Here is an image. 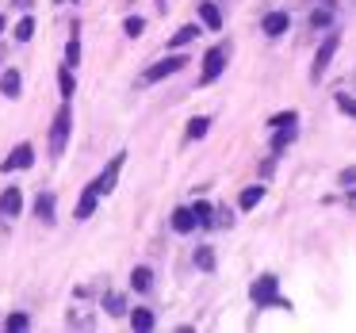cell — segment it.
<instances>
[{
  "label": "cell",
  "mask_w": 356,
  "mask_h": 333,
  "mask_svg": "<svg viewBox=\"0 0 356 333\" xmlns=\"http://www.w3.org/2000/svg\"><path fill=\"white\" fill-rule=\"evenodd\" d=\"M70 134H73V108H70V100H65L62 108H58V115H54V127H50V154L54 157L65 154Z\"/></svg>",
  "instance_id": "obj_1"
},
{
  "label": "cell",
  "mask_w": 356,
  "mask_h": 333,
  "mask_svg": "<svg viewBox=\"0 0 356 333\" xmlns=\"http://www.w3.org/2000/svg\"><path fill=\"white\" fill-rule=\"evenodd\" d=\"M249 295H253L257 307H280V310H291V302H287L284 295H280V287H276V276H261V279H253Z\"/></svg>",
  "instance_id": "obj_2"
},
{
  "label": "cell",
  "mask_w": 356,
  "mask_h": 333,
  "mask_svg": "<svg viewBox=\"0 0 356 333\" xmlns=\"http://www.w3.org/2000/svg\"><path fill=\"white\" fill-rule=\"evenodd\" d=\"M337 47H341V39H337V35H325V39H322V47L314 50L310 81H322V77H325V70H330V62H333V54H337Z\"/></svg>",
  "instance_id": "obj_3"
},
{
  "label": "cell",
  "mask_w": 356,
  "mask_h": 333,
  "mask_svg": "<svg viewBox=\"0 0 356 333\" xmlns=\"http://www.w3.org/2000/svg\"><path fill=\"white\" fill-rule=\"evenodd\" d=\"M184 65H188L184 54H169V58H161L157 65H149V70L142 73V81H146V85H154V81H165V77H172V73H180Z\"/></svg>",
  "instance_id": "obj_4"
},
{
  "label": "cell",
  "mask_w": 356,
  "mask_h": 333,
  "mask_svg": "<svg viewBox=\"0 0 356 333\" xmlns=\"http://www.w3.org/2000/svg\"><path fill=\"white\" fill-rule=\"evenodd\" d=\"M226 70V47H211L207 54H203V73H200V85H211V81H218Z\"/></svg>",
  "instance_id": "obj_5"
},
{
  "label": "cell",
  "mask_w": 356,
  "mask_h": 333,
  "mask_svg": "<svg viewBox=\"0 0 356 333\" xmlns=\"http://www.w3.org/2000/svg\"><path fill=\"white\" fill-rule=\"evenodd\" d=\"M123 161H127V154H115V157H111L108 165H104V172H100V177L92 180V188H96V192H100V195L115 192V180H119V169H123Z\"/></svg>",
  "instance_id": "obj_6"
},
{
  "label": "cell",
  "mask_w": 356,
  "mask_h": 333,
  "mask_svg": "<svg viewBox=\"0 0 356 333\" xmlns=\"http://www.w3.org/2000/svg\"><path fill=\"white\" fill-rule=\"evenodd\" d=\"M35 165V146L31 142H19L8 157H4V172H16V169H31Z\"/></svg>",
  "instance_id": "obj_7"
},
{
  "label": "cell",
  "mask_w": 356,
  "mask_h": 333,
  "mask_svg": "<svg viewBox=\"0 0 356 333\" xmlns=\"http://www.w3.org/2000/svg\"><path fill=\"white\" fill-rule=\"evenodd\" d=\"M19 211H24V195H19V188H4V192H0V215L4 218H16Z\"/></svg>",
  "instance_id": "obj_8"
},
{
  "label": "cell",
  "mask_w": 356,
  "mask_h": 333,
  "mask_svg": "<svg viewBox=\"0 0 356 333\" xmlns=\"http://www.w3.org/2000/svg\"><path fill=\"white\" fill-rule=\"evenodd\" d=\"M287 24H291V19H287V12H268V16L261 19V31L268 35V39H280V35L287 31Z\"/></svg>",
  "instance_id": "obj_9"
},
{
  "label": "cell",
  "mask_w": 356,
  "mask_h": 333,
  "mask_svg": "<svg viewBox=\"0 0 356 333\" xmlns=\"http://www.w3.org/2000/svg\"><path fill=\"white\" fill-rule=\"evenodd\" d=\"M35 218H39L42 226H54V192H39V200H35Z\"/></svg>",
  "instance_id": "obj_10"
},
{
  "label": "cell",
  "mask_w": 356,
  "mask_h": 333,
  "mask_svg": "<svg viewBox=\"0 0 356 333\" xmlns=\"http://www.w3.org/2000/svg\"><path fill=\"white\" fill-rule=\"evenodd\" d=\"M96 203H100V192H96V188L88 184V188H85V195L77 200V207H73V218H92Z\"/></svg>",
  "instance_id": "obj_11"
},
{
  "label": "cell",
  "mask_w": 356,
  "mask_h": 333,
  "mask_svg": "<svg viewBox=\"0 0 356 333\" xmlns=\"http://www.w3.org/2000/svg\"><path fill=\"white\" fill-rule=\"evenodd\" d=\"M19 88H24V77H19V70H4V73H0V92L8 96V100H16Z\"/></svg>",
  "instance_id": "obj_12"
},
{
  "label": "cell",
  "mask_w": 356,
  "mask_h": 333,
  "mask_svg": "<svg viewBox=\"0 0 356 333\" xmlns=\"http://www.w3.org/2000/svg\"><path fill=\"white\" fill-rule=\"evenodd\" d=\"M195 226H200V222H195V211L192 207H177V211H172V230H177V234H188V230H195Z\"/></svg>",
  "instance_id": "obj_13"
},
{
  "label": "cell",
  "mask_w": 356,
  "mask_h": 333,
  "mask_svg": "<svg viewBox=\"0 0 356 333\" xmlns=\"http://www.w3.org/2000/svg\"><path fill=\"white\" fill-rule=\"evenodd\" d=\"M200 19H203V27H211V31H218V27H222V12H218V4H211V0H203V4H200Z\"/></svg>",
  "instance_id": "obj_14"
},
{
  "label": "cell",
  "mask_w": 356,
  "mask_h": 333,
  "mask_svg": "<svg viewBox=\"0 0 356 333\" xmlns=\"http://www.w3.org/2000/svg\"><path fill=\"white\" fill-rule=\"evenodd\" d=\"M131 325H134L138 333H149V330H154V310H149V307L131 310Z\"/></svg>",
  "instance_id": "obj_15"
},
{
  "label": "cell",
  "mask_w": 356,
  "mask_h": 333,
  "mask_svg": "<svg viewBox=\"0 0 356 333\" xmlns=\"http://www.w3.org/2000/svg\"><path fill=\"white\" fill-rule=\"evenodd\" d=\"M295 142V123H284V127H276V134H272V149H287Z\"/></svg>",
  "instance_id": "obj_16"
},
{
  "label": "cell",
  "mask_w": 356,
  "mask_h": 333,
  "mask_svg": "<svg viewBox=\"0 0 356 333\" xmlns=\"http://www.w3.org/2000/svg\"><path fill=\"white\" fill-rule=\"evenodd\" d=\"M131 287L134 291H149V287H154V272H149L146 264H138V268L131 272Z\"/></svg>",
  "instance_id": "obj_17"
},
{
  "label": "cell",
  "mask_w": 356,
  "mask_h": 333,
  "mask_svg": "<svg viewBox=\"0 0 356 333\" xmlns=\"http://www.w3.org/2000/svg\"><path fill=\"white\" fill-rule=\"evenodd\" d=\"M58 88H62L65 100H70V96L77 92V81H73V70H70V65H62V70H58Z\"/></svg>",
  "instance_id": "obj_18"
},
{
  "label": "cell",
  "mask_w": 356,
  "mask_h": 333,
  "mask_svg": "<svg viewBox=\"0 0 356 333\" xmlns=\"http://www.w3.org/2000/svg\"><path fill=\"white\" fill-rule=\"evenodd\" d=\"M261 200H264V188H261V184H253V188H245V192H241V200H238V203H241V211H253Z\"/></svg>",
  "instance_id": "obj_19"
},
{
  "label": "cell",
  "mask_w": 356,
  "mask_h": 333,
  "mask_svg": "<svg viewBox=\"0 0 356 333\" xmlns=\"http://www.w3.org/2000/svg\"><path fill=\"white\" fill-rule=\"evenodd\" d=\"M195 35H200V27H195V24L180 27V31L172 35V50H180V47H188V42H195Z\"/></svg>",
  "instance_id": "obj_20"
},
{
  "label": "cell",
  "mask_w": 356,
  "mask_h": 333,
  "mask_svg": "<svg viewBox=\"0 0 356 333\" xmlns=\"http://www.w3.org/2000/svg\"><path fill=\"white\" fill-rule=\"evenodd\" d=\"M142 31H146V19H142V16H127L123 19V35H127V39H138Z\"/></svg>",
  "instance_id": "obj_21"
},
{
  "label": "cell",
  "mask_w": 356,
  "mask_h": 333,
  "mask_svg": "<svg viewBox=\"0 0 356 333\" xmlns=\"http://www.w3.org/2000/svg\"><path fill=\"white\" fill-rule=\"evenodd\" d=\"M195 268H203V272L215 268V253H211V245H200V249H195Z\"/></svg>",
  "instance_id": "obj_22"
},
{
  "label": "cell",
  "mask_w": 356,
  "mask_h": 333,
  "mask_svg": "<svg viewBox=\"0 0 356 333\" xmlns=\"http://www.w3.org/2000/svg\"><path fill=\"white\" fill-rule=\"evenodd\" d=\"M31 35H35V19L24 16V19L16 24V42H31Z\"/></svg>",
  "instance_id": "obj_23"
},
{
  "label": "cell",
  "mask_w": 356,
  "mask_h": 333,
  "mask_svg": "<svg viewBox=\"0 0 356 333\" xmlns=\"http://www.w3.org/2000/svg\"><path fill=\"white\" fill-rule=\"evenodd\" d=\"M207 127H211L207 115H195L192 123H188V138H203V134H207Z\"/></svg>",
  "instance_id": "obj_24"
},
{
  "label": "cell",
  "mask_w": 356,
  "mask_h": 333,
  "mask_svg": "<svg viewBox=\"0 0 356 333\" xmlns=\"http://www.w3.org/2000/svg\"><path fill=\"white\" fill-rule=\"evenodd\" d=\"M333 104H337V111H341V115L356 119V96H345V92H341V96H337V100H333Z\"/></svg>",
  "instance_id": "obj_25"
},
{
  "label": "cell",
  "mask_w": 356,
  "mask_h": 333,
  "mask_svg": "<svg viewBox=\"0 0 356 333\" xmlns=\"http://www.w3.org/2000/svg\"><path fill=\"white\" fill-rule=\"evenodd\" d=\"M195 222H200V226H211V222H215V218H211V215H215V207H211V203H195Z\"/></svg>",
  "instance_id": "obj_26"
},
{
  "label": "cell",
  "mask_w": 356,
  "mask_h": 333,
  "mask_svg": "<svg viewBox=\"0 0 356 333\" xmlns=\"http://www.w3.org/2000/svg\"><path fill=\"white\" fill-rule=\"evenodd\" d=\"M81 62V39H77V35H73V39H70V47H65V65H70V70H73V65H77Z\"/></svg>",
  "instance_id": "obj_27"
},
{
  "label": "cell",
  "mask_w": 356,
  "mask_h": 333,
  "mask_svg": "<svg viewBox=\"0 0 356 333\" xmlns=\"http://www.w3.org/2000/svg\"><path fill=\"white\" fill-rule=\"evenodd\" d=\"M4 325H8L12 333H24L27 325H31V318H27V314H8V322H4Z\"/></svg>",
  "instance_id": "obj_28"
},
{
  "label": "cell",
  "mask_w": 356,
  "mask_h": 333,
  "mask_svg": "<svg viewBox=\"0 0 356 333\" xmlns=\"http://www.w3.org/2000/svg\"><path fill=\"white\" fill-rule=\"evenodd\" d=\"M108 314H115V318H123V314H127V302L119 299V295H111V299H108Z\"/></svg>",
  "instance_id": "obj_29"
},
{
  "label": "cell",
  "mask_w": 356,
  "mask_h": 333,
  "mask_svg": "<svg viewBox=\"0 0 356 333\" xmlns=\"http://www.w3.org/2000/svg\"><path fill=\"white\" fill-rule=\"evenodd\" d=\"M284 123H299V115H295V111H284V115L272 119V127H284Z\"/></svg>",
  "instance_id": "obj_30"
},
{
  "label": "cell",
  "mask_w": 356,
  "mask_h": 333,
  "mask_svg": "<svg viewBox=\"0 0 356 333\" xmlns=\"http://www.w3.org/2000/svg\"><path fill=\"white\" fill-rule=\"evenodd\" d=\"M353 184H356V165H353V169L341 172V188H353Z\"/></svg>",
  "instance_id": "obj_31"
},
{
  "label": "cell",
  "mask_w": 356,
  "mask_h": 333,
  "mask_svg": "<svg viewBox=\"0 0 356 333\" xmlns=\"http://www.w3.org/2000/svg\"><path fill=\"white\" fill-rule=\"evenodd\" d=\"M330 24V16H325V12H318V16H310V27H325Z\"/></svg>",
  "instance_id": "obj_32"
},
{
  "label": "cell",
  "mask_w": 356,
  "mask_h": 333,
  "mask_svg": "<svg viewBox=\"0 0 356 333\" xmlns=\"http://www.w3.org/2000/svg\"><path fill=\"white\" fill-rule=\"evenodd\" d=\"M12 4H16V8H31V0H12Z\"/></svg>",
  "instance_id": "obj_33"
},
{
  "label": "cell",
  "mask_w": 356,
  "mask_h": 333,
  "mask_svg": "<svg viewBox=\"0 0 356 333\" xmlns=\"http://www.w3.org/2000/svg\"><path fill=\"white\" fill-rule=\"evenodd\" d=\"M348 195H353V200H356V188H348Z\"/></svg>",
  "instance_id": "obj_34"
},
{
  "label": "cell",
  "mask_w": 356,
  "mask_h": 333,
  "mask_svg": "<svg viewBox=\"0 0 356 333\" xmlns=\"http://www.w3.org/2000/svg\"><path fill=\"white\" fill-rule=\"evenodd\" d=\"M0 31H4V16H0Z\"/></svg>",
  "instance_id": "obj_35"
},
{
  "label": "cell",
  "mask_w": 356,
  "mask_h": 333,
  "mask_svg": "<svg viewBox=\"0 0 356 333\" xmlns=\"http://www.w3.org/2000/svg\"><path fill=\"white\" fill-rule=\"evenodd\" d=\"M58 4H65V0H58Z\"/></svg>",
  "instance_id": "obj_36"
}]
</instances>
